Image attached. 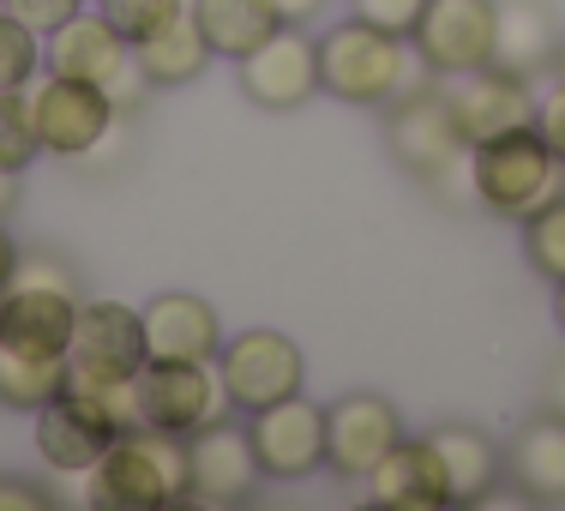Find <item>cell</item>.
Segmentation results:
<instances>
[{
	"label": "cell",
	"instance_id": "obj_1",
	"mask_svg": "<svg viewBox=\"0 0 565 511\" xmlns=\"http://www.w3.org/2000/svg\"><path fill=\"white\" fill-rule=\"evenodd\" d=\"M313 43H319V91H331L338 103H355V109H392L397 97H409L434 78L409 36L380 31L361 12L331 24Z\"/></svg>",
	"mask_w": 565,
	"mask_h": 511
},
{
	"label": "cell",
	"instance_id": "obj_2",
	"mask_svg": "<svg viewBox=\"0 0 565 511\" xmlns=\"http://www.w3.org/2000/svg\"><path fill=\"white\" fill-rule=\"evenodd\" d=\"M90 500L115 511H174L193 505L186 476V434L163 427H127L109 451L90 464Z\"/></svg>",
	"mask_w": 565,
	"mask_h": 511
},
{
	"label": "cell",
	"instance_id": "obj_3",
	"mask_svg": "<svg viewBox=\"0 0 565 511\" xmlns=\"http://www.w3.org/2000/svg\"><path fill=\"white\" fill-rule=\"evenodd\" d=\"M385 145L415 181L439 187V193H476L469 181V139L457 127L451 103H446V85H422L409 97L392 103V120H385Z\"/></svg>",
	"mask_w": 565,
	"mask_h": 511
},
{
	"label": "cell",
	"instance_id": "obj_4",
	"mask_svg": "<svg viewBox=\"0 0 565 511\" xmlns=\"http://www.w3.org/2000/svg\"><path fill=\"white\" fill-rule=\"evenodd\" d=\"M565 163L554 157V145L530 127H511L488 145H469V181H476V199L493 211V217L523 223L530 211H542L547 199L559 193Z\"/></svg>",
	"mask_w": 565,
	"mask_h": 511
},
{
	"label": "cell",
	"instance_id": "obj_5",
	"mask_svg": "<svg viewBox=\"0 0 565 511\" xmlns=\"http://www.w3.org/2000/svg\"><path fill=\"white\" fill-rule=\"evenodd\" d=\"M145 319L127 301H78L73 349H66V385L78 392H115L145 368Z\"/></svg>",
	"mask_w": 565,
	"mask_h": 511
},
{
	"label": "cell",
	"instance_id": "obj_6",
	"mask_svg": "<svg viewBox=\"0 0 565 511\" xmlns=\"http://www.w3.org/2000/svg\"><path fill=\"white\" fill-rule=\"evenodd\" d=\"M217 373H223V392L235 409L259 415L271 403L295 397L307 385V361H301V343L282 338V331H235L223 338L217 349Z\"/></svg>",
	"mask_w": 565,
	"mask_h": 511
},
{
	"label": "cell",
	"instance_id": "obj_7",
	"mask_svg": "<svg viewBox=\"0 0 565 511\" xmlns=\"http://www.w3.org/2000/svg\"><path fill=\"white\" fill-rule=\"evenodd\" d=\"M235 409L217 361H145L139 368V422L163 434H199Z\"/></svg>",
	"mask_w": 565,
	"mask_h": 511
},
{
	"label": "cell",
	"instance_id": "obj_8",
	"mask_svg": "<svg viewBox=\"0 0 565 511\" xmlns=\"http://www.w3.org/2000/svg\"><path fill=\"white\" fill-rule=\"evenodd\" d=\"M24 91H31V120H36V145H43V157H90L120 120L109 91L85 85V78L49 73L43 85L31 78Z\"/></svg>",
	"mask_w": 565,
	"mask_h": 511
},
{
	"label": "cell",
	"instance_id": "obj_9",
	"mask_svg": "<svg viewBox=\"0 0 565 511\" xmlns=\"http://www.w3.org/2000/svg\"><path fill=\"white\" fill-rule=\"evenodd\" d=\"M493 24H500L493 0H427L409 43L434 78H457L493 61Z\"/></svg>",
	"mask_w": 565,
	"mask_h": 511
},
{
	"label": "cell",
	"instance_id": "obj_10",
	"mask_svg": "<svg viewBox=\"0 0 565 511\" xmlns=\"http://www.w3.org/2000/svg\"><path fill=\"white\" fill-rule=\"evenodd\" d=\"M186 476H193V505H241L265 481V464L247 427L223 415V422L186 434Z\"/></svg>",
	"mask_w": 565,
	"mask_h": 511
},
{
	"label": "cell",
	"instance_id": "obj_11",
	"mask_svg": "<svg viewBox=\"0 0 565 511\" xmlns=\"http://www.w3.org/2000/svg\"><path fill=\"white\" fill-rule=\"evenodd\" d=\"M446 103L457 115V127H463L469 145H488L500 139L511 127H530L535 120V91L523 73H511V66H476V73H457L446 78Z\"/></svg>",
	"mask_w": 565,
	"mask_h": 511
},
{
	"label": "cell",
	"instance_id": "obj_12",
	"mask_svg": "<svg viewBox=\"0 0 565 511\" xmlns=\"http://www.w3.org/2000/svg\"><path fill=\"white\" fill-rule=\"evenodd\" d=\"M397 439H403V415L380 392H349L326 409V464L343 481H367Z\"/></svg>",
	"mask_w": 565,
	"mask_h": 511
},
{
	"label": "cell",
	"instance_id": "obj_13",
	"mask_svg": "<svg viewBox=\"0 0 565 511\" xmlns=\"http://www.w3.org/2000/svg\"><path fill=\"white\" fill-rule=\"evenodd\" d=\"M247 434H253V451H259L271 481H301L313 469H326V409L307 403L301 392L259 409L247 422Z\"/></svg>",
	"mask_w": 565,
	"mask_h": 511
},
{
	"label": "cell",
	"instance_id": "obj_14",
	"mask_svg": "<svg viewBox=\"0 0 565 511\" xmlns=\"http://www.w3.org/2000/svg\"><path fill=\"white\" fill-rule=\"evenodd\" d=\"M78 326V295L55 284H7L0 289V343L19 355L66 361Z\"/></svg>",
	"mask_w": 565,
	"mask_h": 511
},
{
	"label": "cell",
	"instance_id": "obj_15",
	"mask_svg": "<svg viewBox=\"0 0 565 511\" xmlns=\"http://www.w3.org/2000/svg\"><path fill=\"white\" fill-rule=\"evenodd\" d=\"M241 66V91L259 109H301L307 97H319V43L301 24H282L271 43H259Z\"/></svg>",
	"mask_w": 565,
	"mask_h": 511
},
{
	"label": "cell",
	"instance_id": "obj_16",
	"mask_svg": "<svg viewBox=\"0 0 565 511\" xmlns=\"http://www.w3.org/2000/svg\"><path fill=\"white\" fill-rule=\"evenodd\" d=\"M139 319H145V355L151 361H217L223 349V319L205 295H186V289L151 295L139 307Z\"/></svg>",
	"mask_w": 565,
	"mask_h": 511
},
{
	"label": "cell",
	"instance_id": "obj_17",
	"mask_svg": "<svg viewBox=\"0 0 565 511\" xmlns=\"http://www.w3.org/2000/svg\"><path fill=\"white\" fill-rule=\"evenodd\" d=\"M367 500L385 511H439L451 505V476L434 439H409L403 434L392 451L380 457V469L367 476Z\"/></svg>",
	"mask_w": 565,
	"mask_h": 511
},
{
	"label": "cell",
	"instance_id": "obj_18",
	"mask_svg": "<svg viewBox=\"0 0 565 511\" xmlns=\"http://www.w3.org/2000/svg\"><path fill=\"white\" fill-rule=\"evenodd\" d=\"M132 55V43L115 31L103 12H73V19L61 24V31L43 36V61L49 73L61 78H85V85H109L120 73V61Z\"/></svg>",
	"mask_w": 565,
	"mask_h": 511
},
{
	"label": "cell",
	"instance_id": "obj_19",
	"mask_svg": "<svg viewBox=\"0 0 565 511\" xmlns=\"http://www.w3.org/2000/svg\"><path fill=\"white\" fill-rule=\"evenodd\" d=\"M500 7V24H493V66H511V73L535 78L542 66L559 61V31L554 12L542 0H493Z\"/></svg>",
	"mask_w": 565,
	"mask_h": 511
},
{
	"label": "cell",
	"instance_id": "obj_20",
	"mask_svg": "<svg viewBox=\"0 0 565 511\" xmlns=\"http://www.w3.org/2000/svg\"><path fill=\"white\" fill-rule=\"evenodd\" d=\"M511 481H518L523 500L542 505H565V415L547 409L511 446Z\"/></svg>",
	"mask_w": 565,
	"mask_h": 511
},
{
	"label": "cell",
	"instance_id": "obj_21",
	"mask_svg": "<svg viewBox=\"0 0 565 511\" xmlns=\"http://www.w3.org/2000/svg\"><path fill=\"white\" fill-rule=\"evenodd\" d=\"M193 19L205 31L211 55H223V61H247L253 49L282 31L271 0H193Z\"/></svg>",
	"mask_w": 565,
	"mask_h": 511
},
{
	"label": "cell",
	"instance_id": "obj_22",
	"mask_svg": "<svg viewBox=\"0 0 565 511\" xmlns=\"http://www.w3.org/2000/svg\"><path fill=\"white\" fill-rule=\"evenodd\" d=\"M132 55H139V66H145L151 85H193V78L217 61V55H211V43H205V31H199V19H193V7H186L181 19H169L157 36L132 43Z\"/></svg>",
	"mask_w": 565,
	"mask_h": 511
},
{
	"label": "cell",
	"instance_id": "obj_23",
	"mask_svg": "<svg viewBox=\"0 0 565 511\" xmlns=\"http://www.w3.org/2000/svg\"><path fill=\"white\" fill-rule=\"evenodd\" d=\"M446 457V476H451V505H481L493 493V481H500V451H493L488 434H476V427H439V434H427Z\"/></svg>",
	"mask_w": 565,
	"mask_h": 511
},
{
	"label": "cell",
	"instance_id": "obj_24",
	"mask_svg": "<svg viewBox=\"0 0 565 511\" xmlns=\"http://www.w3.org/2000/svg\"><path fill=\"white\" fill-rule=\"evenodd\" d=\"M66 385V361H43V355H19V349L0 343V403L7 409H43Z\"/></svg>",
	"mask_w": 565,
	"mask_h": 511
},
{
	"label": "cell",
	"instance_id": "obj_25",
	"mask_svg": "<svg viewBox=\"0 0 565 511\" xmlns=\"http://www.w3.org/2000/svg\"><path fill=\"white\" fill-rule=\"evenodd\" d=\"M523 259H530L547 284H565V193H554L542 211L523 217Z\"/></svg>",
	"mask_w": 565,
	"mask_h": 511
},
{
	"label": "cell",
	"instance_id": "obj_26",
	"mask_svg": "<svg viewBox=\"0 0 565 511\" xmlns=\"http://www.w3.org/2000/svg\"><path fill=\"white\" fill-rule=\"evenodd\" d=\"M43 157V145H36V120H31V91H0V169L24 174Z\"/></svg>",
	"mask_w": 565,
	"mask_h": 511
},
{
	"label": "cell",
	"instance_id": "obj_27",
	"mask_svg": "<svg viewBox=\"0 0 565 511\" xmlns=\"http://www.w3.org/2000/svg\"><path fill=\"white\" fill-rule=\"evenodd\" d=\"M36 66H43V36H36L24 19H12V12L0 7V91L31 85Z\"/></svg>",
	"mask_w": 565,
	"mask_h": 511
},
{
	"label": "cell",
	"instance_id": "obj_28",
	"mask_svg": "<svg viewBox=\"0 0 565 511\" xmlns=\"http://www.w3.org/2000/svg\"><path fill=\"white\" fill-rule=\"evenodd\" d=\"M97 12L127 36V43H145V36H157L169 19H181L186 0H97Z\"/></svg>",
	"mask_w": 565,
	"mask_h": 511
},
{
	"label": "cell",
	"instance_id": "obj_29",
	"mask_svg": "<svg viewBox=\"0 0 565 511\" xmlns=\"http://www.w3.org/2000/svg\"><path fill=\"white\" fill-rule=\"evenodd\" d=\"M0 7H7L12 19H24L36 36H49V31H61L73 12H85V0H0Z\"/></svg>",
	"mask_w": 565,
	"mask_h": 511
},
{
	"label": "cell",
	"instance_id": "obj_30",
	"mask_svg": "<svg viewBox=\"0 0 565 511\" xmlns=\"http://www.w3.org/2000/svg\"><path fill=\"white\" fill-rule=\"evenodd\" d=\"M422 7H427V0H355L361 19L380 24V31H392V36H409L415 19H422Z\"/></svg>",
	"mask_w": 565,
	"mask_h": 511
},
{
	"label": "cell",
	"instance_id": "obj_31",
	"mask_svg": "<svg viewBox=\"0 0 565 511\" xmlns=\"http://www.w3.org/2000/svg\"><path fill=\"white\" fill-rule=\"evenodd\" d=\"M535 132L554 145V157L565 163V78H554V85L535 97Z\"/></svg>",
	"mask_w": 565,
	"mask_h": 511
},
{
	"label": "cell",
	"instance_id": "obj_32",
	"mask_svg": "<svg viewBox=\"0 0 565 511\" xmlns=\"http://www.w3.org/2000/svg\"><path fill=\"white\" fill-rule=\"evenodd\" d=\"M145 85H151V78H145L139 55H127V61H120V73H115L103 91H109V103H115L120 115H132V109H139V91H145Z\"/></svg>",
	"mask_w": 565,
	"mask_h": 511
},
{
	"label": "cell",
	"instance_id": "obj_33",
	"mask_svg": "<svg viewBox=\"0 0 565 511\" xmlns=\"http://www.w3.org/2000/svg\"><path fill=\"white\" fill-rule=\"evenodd\" d=\"M49 493L24 476H0V511H43Z\"/></svg>",
	"mask_w": 565,
	"mask_h": 511
},
{
	"label": "cell",
	"instance_id": "obj_34",
	"mask_svg": "<svg viewBox=\"0 0 565 511\" xmlns=\"http://www.w3.org/2000/svg\"><path fill=\"white\" fill-rule=\"evenodd\" d=\"M271 7H277V19H282V24H307L319 7H326V0H271Z\"/></svg>",
	"mask_w": 565,
	"mask_h": 511
},
{
	"label": "cell",
	"instance_id": "obj_35",
	"mask_svg": "<svg viewBox=\"0 0 565 511\" xmlns=\"http://www.w3.org/2000/svg\"><path fill=\"white\" fill-rule=\"evenodd\" d=\"M12 272H19V241L7 235V217H0V289L12 284Z\"/></svg>",
	"mask_w": 565,
	"mask_h": 511
},
{
	"label": "cell",
	"instance_id": "obj_36",
	"mask_svg": "<svg viewBox=\"0 0 565 511\" xmlns=\"http://www.w3.org/2000/svg\"><path fill=\"white\" fill-rule=\"evenodd\" d=\"M12 205H19V174H12V169H0V217H7Z\"/></svg>",
	"mask_w": 565,
	"mask_h": 511
},
{
	"label": "cell",
	"instance_id": "obj_37",
	"mask_svg": "<svg viewBox=\"0 0 565 511\" xmlns=\"http://www.w3.org/2000/svg\"><path fill=\"white\" fill-rule=\"evenodd\" d=\"M554 409H559V415H565V368H559V373H554Z\"/></svg>",
	"mask_w": 565,
	"mask_h": 511
},
{
	"label": "cell",
	"instance_id": "obj_38",
	"mask_svg": "<svg viewBox=\"0 0 565 511\" xmlns=\"http://www.w3.org/2000/svg\"><path fill=\"white\" fill-rule=\"evenodd\" d=\"M554 319H559V331H565V284H554Z\"/></svg>",
	"mask_w": 565,
	"mask_h": 511
},
{
	"label": "cell",
	"instance_id": "obj_39",
	"mask_svg": "<svg viewBox=\"0 0 565 511\" xmlns=\"http://www.w3.org/2000/svg\"><path fill=\"white\" fill-rule=\"evenodd\" d=\"M554 66H559V78H565V43H559V61H554Z\"/></svg>",
	"mask_w": 565,
	"mask_h": 511
}]
</instances>
